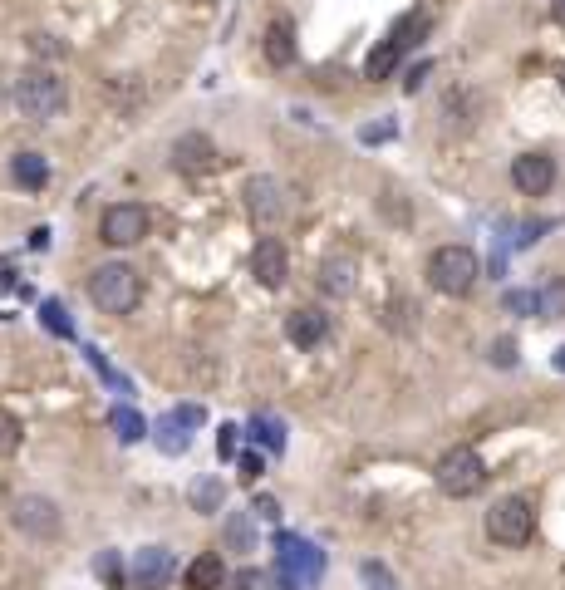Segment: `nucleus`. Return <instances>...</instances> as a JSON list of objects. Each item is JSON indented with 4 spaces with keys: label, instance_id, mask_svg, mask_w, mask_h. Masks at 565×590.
<instances>
[{
    "label": "nucleus",
    "instance_id": "obj_30",
    "mask_svg": "<svg viewBox=\"0 0 565 590\" xmlns=\"http://www.w3.org/2000/svg\"><path fill=\"white\" fill-rule=\"evenodd\" d=\"M251 517H261V522H276V517H281V502H276V497H256V502H251Z\"/></svg>",
    "mask_w": 565,
    "mask_h": 590
},
{
    "label": "nucleus",
    "instance_id": "obj_1",
    "mask_svg": "<svg viewBox=\"0 0 565 590\" xmlns=\"http://www.w3.org/2000/svg\"><path fill=\"white\" fill-rule=\"evenodd\" d=\"M89 300L104 310V315H133L138 300H143V281L128 261H109L89 276Z\"/></svg>",
    "mask_w": 565,
    "mask_h": 590
},
{
    "label": "nucleus",
    "instance_id": "obj_37",
    "mask_svg": "<svg viewBox=\"0 0 565 590\" xmlns=\"http://www.w3.org/2000/svg\"><path fill=\"white\" fill-rule=\"evenodd\" d=\"M0 286H15V271L10 266H0Z\"/></svg>",
    "mask_w": 565,
    "mask_h": 590
},
{
    "label": "nucleus",
    "instance_id": "obj_5",
    "mask_svg": "<svg viewBox=\"0 0 565 590\" xmlns=\"http://www.w3.org/2000/svg\"><path fill=\"white\" fill-rule=\"evenodd\" d=\"M531 531H536V512H531L526 497H502V502L487 512V536H492L497 546H526Z\"/></svg>",
    "mask_w": 565,
    "mask_h": 590
},
{
    "label": "nucleus",
    "instance_id": "obj_28",
    "mask_svg": "<svg viewBox=\"0 0 565 590\" xmlns=\"http://www.w3.org/2000/svg\"><path fill=\"white\" fill-rule=\"evenodd\" d=\"M94 571H99V576H104L109 586H118V590H123V581H128V571L118 566V556H113V551H104V556L94 561Z\"/></svg>",
    "mask_w": 565,
    "mask_h": 590
},
{
    "label": "nucleus",
    "instance_id": "obj_14",
    "mask_svg": "<svg viewBox=\"0 0 565 590\" xmlns=\"http://www.w3.org/2000/svg\"><path fill=\"white\" fill-rule=\"evenodd\" d=\"M172 163H177V173H207L217 163V143L207 133H182L172 143Z\"/></svg>",
    "mask_w": 565,
    "mask_h": 590
},
{
    "label": "nucleus",
    "instance_id": "obj_12",
    "mask_svg": "<svg viewBox=\"0 0 565 590\" xmlns=\"http://www.w3.org/2000/svg\"><path fill=\"white\" fill-rule=\"evenodd\" d=\"M285 340H290L295 350H320V345L330 340V315L315 310V305L290 310V315H285Z\"/></svg>",
    "mask_w": 565,
    "mask_h": 590
},
{
    "label": "nucleus",
    "instance_id": "obj_36",
    "mask_svg": "<svg viewBox=\"0 0 565 590\" xmlns=\"http://www.w3.org/2000/svg\"><path fill=\"white\" fill-rule=\"evenodd\" d=\"M507 305H511V310H536L541 300H536V295H526V291H511V295H507Z\"/></svg>",
    "mask_w": 565,
    "mask_h": 590
},
{
    "label": "nucleus",
    "instance_id": "obj_35",
    "mask_svg": "<svg viewBox=\"0 0 565 590\" xmlns=\"http://www.w3.org/2000/svg\"><path fill=\"white\" fill-rule=\"evenodd\" d=\"M217 453H222V458H236V423H226V428H222V438H217Z\"/></svg>",
    "mask_w": 565,
    "mask_h": 590
},
{
    "label": "nucleus",
    "instance_id": "obj_29",
    "mask_svg": "<svg viewBox=\"0 0 565 590\" xmlns=\"http://www.w3.org/2000/svg\"><path fill=\"white\" fill-rule=\"evenodd\" d=\"M20 448V423L10 413H0V453H15Z\"/></svg>",
    "mask_w": 565,
    "mask_h": 590
},
{
    "label": "nucleus",
    "instance_id": "obj_25",
    "mask_svg": "<svg viewBox=\"0 0 565 590\" xmlns=\"http://www.w3.org/2000/svg\"><path fill=\"white\" fill-rule=\"evenodd\" d=\"M40 320L55 330L59 340H69V335H74V325H69V315H64V305H59V300H45V305H40Z\"/></svg>",
    "mask_w": 565,
    "mask_h": 590
},
{
    "label": "nucleus",
    "instance_id": "obj_10",
    "mask_svg": "<svg viewBox=\"0 0 565 590\" xmlns=\"http://www.w3.org/2000/svg\"><path fill=\"white\" fill-rule=\"evenodd\" d=\"M172 576H177V561H172L168 546H143L133 556V566H128V581L138 590H163Z\"/></svg>",
    "mask_w": 565,
    "mask_h": 590
},
{
    "label": "nucleus",
    "instance_id": "obj_31",
    "mask_svg": "<svg viewBox=\"0 0 565 590\" xmlns=\"http://www.w3.org/2000/svg\"><path fill=\"white\" fill-rule=\"evenodd\" d=\"M30 50H35V55H50V59L64 55V45H59L55 35H30Z\"/></svg>",
    "mask_w": 565,
    "mask_h": 590
},
{
    "label": "nucleus",
    "instance_id": "obj_3",
    "mask_svg": "<svg viewBox=\"0 0 565 590\" xmlns=\"http://www.w3.org/2000/svg\"><path fill=\"white\" fill-rule=\"evenodd\" d=\"M477 276H482V266H477V251L472 246H438L433 256H428V286L438 295H467L477 286Z\"/></svg>",
    "mask_w": 565,
    "mask_h": 590
},
{
    "label": "nucleus",
    "instance_id": "obj_4",
    "mask_svg": "<svg viewBox=\"0 0 565 590\" xmlns=\"http://www.w3.org/2000/svg\"><path fill=\"white\" fill-rule=\"evenodd\" d=\"M433 477H438V487L448 497H477L482 482H487V463L477 458V448H452V453H443Z\"/></svg>",
    "mask_w": 565,
    "mask_h": 590
},
{
    "label": "nucleus",
    "instance_id": "obj_7",
    "mask_svg": "<svg viewBox=\"0 0 565 590\" xmlns=\"http://www.w3.org/2000/svg\"><path fill=\"white\" fill-rule=\"evenodd\" d=\"M143 236H148V207H138V202H113L99 217V241L104 246H138Z\"/></svg>",
    "mask_w": 565,
    "mask_h": 590
},
{
    "label": "nucleus",
    "instance_id": "obj_24",
    "mask_svg": "<svg viewBox=\"0 0 565 590\" xmlns=\"http://www.w3.org/2000/svg\"><path fill=\"white\" fill-rule=\"evenodd\" d=\"M109 423H113V433H118V443H138L143 438V418H138V409H118L109 413Z\"/></svg>",
    "mask_w": 565,
    "mask_h": 590
},
{
    "label": "nucleus",
    "instance_id": "obj_39",
    "mask_svg": "<svg viewBox=\"0 0 565 590\" xmlns=\"http://www.w3.org/2000/svg\"><path fill=\"white\" fill-rule=\"evenodd\" d=\"M556 369H565V345H561V350H556Z\"/></svg>",
    "mask_w": 565,
    "mask_h": 590
},
{
    "label": "nucleus",
    "instance_id": "obj_19",
    "mask_svg": "<svg viewBox=\"0 0 565 590\" xmlns=\"http://www.w3.org/2000/svg\"><path fill=\"white\" fill-rule=\"evenodd\" d=\"M428 25H433V20H428V15H423V10H408V15H403V20H398L394 30H389V40H394L398 50H403V55H408V50H413V45H418V40H423V35H428Z\"/></svg>",
    "mask_w": 565,
    "mask_h": 590
},
{
    "label": "nucleus",
    "instance_id": "obj_23",
    "mask_svg": "<svg viewBox=\"0 0 565 590\" xmlns=\"http://www.w3.org/2000/svg\"><path fill=\"white\" fill-rule=\"evenodd\" d=\"M251 438H256V443H266L271 453H285V428L276 423V418H266V413H256V418H251Z\"/></svg>",
    "mask_w": 565,
    "mask_h": 590
},
{
    "label": "nucleus",
    "instance_id": "obj_15",
    "mask_svg": "<svg viewBox=\"0 0 565 590\" xmlns=\"http://www.w3.org/2000/svg\"><path fill=\"white\" fill-rule=\"evenodd\" d=\"M10 177H15V187L35 192V187L50 182V158H45V153H15V158H10Z\"/></svg>",
    "mask_w": 565,
    "mask_h": 590
},
{
    "label": "nucleus",
    "instance_id": "obj_38",
    "mask_svg": "<svg viewBox=\"0 0 565 590\" xmlns=\"http://www.w3.org/2000/svg\"><path fill=\"white\" fill-rule=\"evenodd\" d=\"M551 15H556V20L565 25V0H551Z\"/></svg>",
    "mask_w": 565,
    "mask_h": 590
},
{
    "label": "nucleus",
    "instance_id": "obj_9",
    "mask_svg": "<svg viewBox=\"0 0 565 590\" xmlns=\"http://www.w3.org/2000/svg\"><path fill=\"white\" fill-rule=\"evenodd\" d=\"M276 551H281V571L295 581V586H310V581H320V571H325V556L310 546V541H300V536H276Z\"/></svg>",
    "mask_w": 565,
    "mask_h": 590
},
{
    "label": "nucleus",
    "instance_id": "obj_13",
    "mask_svg": "<svg viewBox=\"0 0 565 590\" xmlns=\"http://www.w3.org/2000/svg\"><path fill=\"white\" fill-rule=\"evenodd\" d=\"M251 276L266 286V291H281L285 276H290V256H285V246L276 236H266V241H256V251H251Z\"/></svg>",
    "mask_w": 565,
    "mask_h": 590
},
{
    "label": "nucleus",
    "instance_id": "obj_22",
    "mask_svg": "<svg viewBox=\"0 0 565 590\" xmlns=\"http://www.w3.org/2000/svg\"><path fill=\"white\" fill-rule=\"evenodd\" d=\"M187 497H192V507H197V512H217V507H222V497H226V487L217 482V477H202V482H192V492H187Z\"/></svg>",
    "mask_w": 565,
    "mask_h": 590
},
{
    "label": "nucleus",
    "instance_id": "obj_26",
    "mask_svg": "<svg viewBox=\"0 0 565 590\" xmlns=\"http://www.w3.org/2000/svg\"><path fill=\"white\" fill-rule=\"evenodd\" d=\"M226 541L241 546V551H251V546H256V527H251V517H231V522H226Z\"/></svg>",
    "mask_w": 565,
    "mask_h": 590
},
{
    "label": "nucleus",
    "instance_id": "obj_18",
    "mask_svg": "<svg viewBox=\"0 0 565 590\" xmlns=\"http://www.w3.org/2000/svg\"><path fill=\"white\" fill-rule=\"evenodd\" d=\"M320 291L325 295H349L354 291V261L349 256H335L320 266Z\"/></svg>",
    "mask_w": 565,
    "mask_h": 590
},
{
    "label": "nucleus",
    "instance_id": "obj_2",
    "mask_svg": "<svg viewBox=\"0 0 565 590\" xmlns=\"http://www.w3.org/2000/svg\"><path fill=\"white\" fill-rule=\"evenodd\" d=\"M15 104H20L25 118L50 123V118L64 114L69 89H64V79H59L55 69H30V74H20V84H15Z\"/></svg>",
    "mask_w": 565,
    "mask_h": 590
},
{
    "label": "nucleus",
    "instance_id": "obj_17",
    "mask_svg": "<svg viewBox=\"0 0 565 590\" xmlns=\"http://www.w3.org/2000/svg\"><path fill=\"white\" fill-rule=\"evenodd\" d=\"M266 59L271 64H295V25L290 20H276L271 30H266Z\"/></svg>",
    "mask_w": 565,
    "mask_h": 590
},
{
    "label": "nucleus",
    "instance_id": "obj_8",
    "mask_svg": "<svg viewBox=\"0 0 565 590\" xmlns=\"http://www.w3.org/2000/svg\"><path fill=\"white\" fill-rule=\"evenodd\" d=\"M241 197H246V212H251V222H256L261 232H271V227L285 222V187L276 177H251Z\"/></svg>",
    "mask_w": 565,
    "mask_h": 590
},
{
    "label": "nucleus",
    "instance_id": "obj_11",
    "mask_svg": "<svg viewBox=\"0 0 565 590\" xmlns=\"http://www.w3.org/2000/svg\"><path fill=\"white\" fill-rule=\"evenodd\" d=\"M511 182H516L521 197H546V192L556 187V158H546V153H521V158L511 163Z\"/></svg>",
    "mask_w": 565,
    "mask_h": 590
},
{
    "label": "nucleus",
    "instance_id": "obj_20",
    "mask_svg": "<svg viewBox=\"0 0 565 590\" xmlns=\"http://www.w3.org/2000/svg\"><path fill=\"white\" fill-rule=\"evenodd\" d=\"M187 443H192V438H187V423L177 418V409L163 413V423H158V448L177 458V453H187Z\"/></svg>",
    "mask_w": 565,
    "mask_h": 590
},
{
    "label": "nucleus",
    "instance_id": "obj_34",
    "mask_svg": "<svg viewBox=\"0 0 565 590\" xmlns=\"http://www.w3.org/2000/svg\"><path fill=\"white\" fill-rule=\"evenodd\" d=\"M428 69H433L428 59H423V64H413V69H408V79H403V89H408V94H418V84L428 79Z\"/></svg>",
    "mask_w": 565,
    "mask_h": 590
},
{
    "label": "nucleus",
    "instance_id": "obj_21",
    "mask_svg": "<svg viewBox=\"0 0 565 590\" xmlns=\"http://www.w3.org/2000/svg\"><path fill=\"white\" fill-rule=\"evenodd\" d=\"M398 59H403V50H398L394 40H384V45L369 55V64H364V79H374V84H379V79H389V74L398 69Z\"/></svg>",
    "mask_w": 565,
    "mask_h": 590
},
{
    "label": "nucleus",
    "instance_id": "obj_32",
    "mask_svg": "<svg viewBox=\"0 0 565 590\" xmlns=\"http://www.w3.org/2000/svg\"><path fill=\"white\" fill-rule=\"evenodd\" d=\"M492 364L511 369V364H516V345H511V340H497V345H492Z\"/></svg>",
    "mask_w": 565,
    "mask_h": 590
},
{
    "label": "nucleus",
    "instance_id": "obj_6",
    "mask_svg": "<svg viewBox=\"0 0 565 590\" xmlns=\"http://www.w3.org/2000/svg\"><path fill=\"white\" fill-rule=\"evenodd\" d=\"M10 522L15 531H25L30 541H55L59 531H64V517H59V507L50 497H15V507H10Z\"/></svg>",
    "mask_w": 565,
    "mask_h": 590
},
{
    "label": "nucleus",
    "instance_id": "obj_16",
    "mask_svg": "<svg viewBox=\"0 0 565 590\" xmlns=\"http://www.w3.org/2000/svg\"><path fill=\"white\" fill-rule=\"evenodd\" d=\"M182 581H187V590H222L226 586V571H222V556H197L187 571H182Z\"/></svg>",
    "mask_w": 565,
    "mask_h": 590
},
{
    "label": "nucleus",
    "instance_id": "obj_27",
    "mask_svg": "<svg viewBox=\"0 0 565 590\" xmlns=\"http://www.w3.org/2000/svg\"><path fill=\"white\" fill-rule=\"evenodd\" d=\"M226 586H231V590H271V576H266V571H256V566H246V571H236Z\"/></svg>",
    "mask_w": 565,
    "mask_h": 590
},
{
    "label": "nucleus",
    "instance_id": "obj_33",
    "mask_svg": "<svg viewBox=\"0 0 565 590\" xmlns=\"http://www.w3.org/2000/svg\"><path fill=\"white\" fill-rule=\"evenodd\" d=\"M236 468H241V482H256V477H261V458H256V453H241Z\"/></svg>",
    "mask_w": 565,
    "mask_h": 590
}]
</instances>
